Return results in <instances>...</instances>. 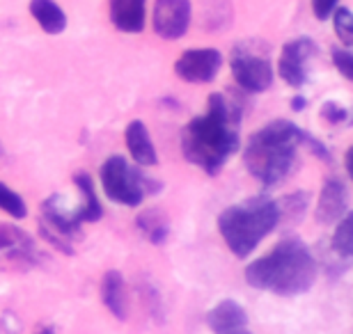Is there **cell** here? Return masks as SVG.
Returning a JSON list of instances; mask_svg holds the SVG:
<instances>
[{
	"mask_svg": "<svg viewBox=\"0 0 353 334\" xmlns=\"http://www.w3.org/2000/svg\"><path fill=\"white\" fill-rule=\"evenodd\" d=\"M278 202H273L266 195H257L228 206L218 216V231L230 252L239 259H245L257 250V245L278 227Z\"/></svg>",
	"mask_w": 353,
	"mask_h": 334,
	"instance_id": "cell-4",
	"label": "cell"
},
{
	"mask_svg": "<svg viewBox=\"0 0 353 334\" xmlns=\"http://www.w3.org/2000/svg\"><path fill=\"white\" fill-rule=\"evenodd\" d=\"M245 282L252 289L282 298L307 293L316 282V259L303 240H282L266 257L252 261L245 268Z\"/></svg>",
	"mask_w": 353,
	"mask_h": 334,
	"instance_id": "cell-2",
	"label": "cell"
},
{
	"mask_svg": "<svg viewBox=\"0 0 353 334\" xmlns=\"http://www.w3.org/2000/svg\"><path fill=\"white\" fill-rule=\"evenodd\" d=\"M101 300L108 311L119 321H124L129 314V302H126V284L119 270H108L101 280Z\"/></svg>",
	"mask_w": 353,
	"mask_h": 334,
	"instance_id": "cell-14",
	"label": "cell"
},
{
	"mask_svg": "<svg viewBox=\"0 0 353 334\" xmlns=\"http://www.w3.org/2000/svg\"><path fill=\"white\" fill-rule=\"evenodd\" d=\"M335 5H337V0H312L314 17L319 19V21H326L328 17H333Z\"/></svg>",
	"mask_w": 353,
	"mask_h": 334,
	"instance_id": "cell-24",
	"label": "cell"
},
{
	"mask_svg": "<svg viewBox=\"0 0 353 334\" xmlns=\"http://www.w3.org/2000/svg\"><path fill=\"white\" fill-rule=\"evenodd\" d=\"M74 183H76V188H79V193L83 195V204H81L83 222H97V220L103 216V209H101V202H99V197H97L92 176L81 169V172L74 174Z\"/></svg>",
	"mask_w": 353,
	"mask_h": 334,
	"instance_id": "cell-17",
	"label": "cell"
},
{
	"mask_svg": "<svg viewBox=\"0 0 353 334\" xmlns=\"http://www.w3.org/2000/svg\"><path fill=\"white\" fill-rule=\"evenodd\" d=\"M333 62H335V67L340 69V74L347 78V81H351L353 78V55L347 51V48H335Z\"/></svg>",
	"mask_w": 353,
	"mask_h": 334,
	"instance_id": "cell-23",
	"label": "cell"
},
{
	"mask_svg": "<svg viewBox=\"0 0 353 334\" xmlns=\"http://www.w3.org/2000/svg\"><path fill=\"white\" fill-rule=\"evenodd\" d=\"M101 186L110 202L122 206H140L145 200L147 188H154L157 183L131 165L124 156H110L101 165Z\"/></svg>",
	"mask_w": 353,
	"mask_h": 334,
	"instance_id": "cell-5",
	"label": "cell"
},
{
	"mask_svg": "<svg viewBox=\"0 0 353 334\" xmlns=\"http://www.w3.org/2000/svg\"><path fill=\"white\" fill-rule=\"evenodd\" d=\"M124 138H126V149H129V154L133 156V160H136L138 165H145V167L157 165L159 163L157 147H154L152 135L140 119H133V122L126 126Z\"/></svg>",
	"mask_w": 353,
	"mask_h": 334,
	"instance_id": "cell-12",
	"label": "cell"
},
{
	"mask_svg": "<svg viewBox=\"0 0 353 334\" xmlns=\"http://www.w3.org/2000/svg\"><path fill=\"white\" fill-rule=\"evenodd\" d=\"M316 55V44L312 39L301 37L287 41L280 55V78L292 87H303L307 83V60Z\"/></svg>",
	"mask_w": 353,
	"mask_h": 334,
	"instance_id": "cell-7",
	"label": "cell"
},
{
	"mask_svg": "<svg viewBox=\"0 0 353 334\" xmlns=\"http://www.w3.org/2000/svg\"><path fill=\"white\" fill-rule=\"evenodd\" d=\"M305 133L289 119H275L255 135L243 149L248 172L264 188L280 186L299 165V149L305 147Z\"/></svg>",
	"mask_w": 353,
	"mask_h": 334,
	"instance_id": "cell-3",
	"label": "cell"
},
{
	"mask_svg": "<svg viewBox=\"0 0 353 334\" xmlns=\"http://www.w3.org/2000/svg\"><path fill=\"white\" fill-rule=\"evenodd\" d=\"M34 334H55V330L53 328H39Z\"/></svg>",
	"mask_w": 353,
	"mask_h": 334,
	"instance_id": "cell-26",
	"label": "cell"
},
{
	"mask_svg": "<svg viewBox=\"0 0 353 334\" xmlns=\"http://www.w3.org/2000/svg\"><path fill=\"white\" fill-rule=\"evenodd\" d=\"M138 229L143 231V236L154 245H163L165 238L170 236V222L159 209H147L136 220Z\"/></svg>",
	"mask_w": 353,
	"mask_h": 334,
	"instance_id": "cell-18",
	"label": "cell"
},
{
	"mask_svg": "<svg viewBox=\"0 0 353 334\" xmlns=\"http://www.w3.org/2000/svg\"><path fill=\"white\" fill-rule=\"evenodd\" d=\"M190 25L188 0H157L154 5V30L163 39H179Z\"/></svg>",
	"mask_w": 353,
	"mask_h": 334,
	"instance_id": "cell-9",
	"label": "cell"
},
{
	"mask_svg": "<svg viewBox=\"0 0 353 334\" xmlns=\"http://www.w3.org/2000/svg\"><path fill=\"white\" fill-rule=\"evenodd\" d=\"M292 108H294V110H303V108H305V98H303V96H296V98H294V103H292Z\"/></svg>",
	"mask_w": 353,
	"mask_h": 334,
	"instance_id": "cell-25",
	"label": "cell"
},
{
	"mask_svg": "<svg viewBox=\"0 0 353 334\" xmlns=\"http://www.w3.org/2000/svg\"><path fill=\"white\" fill-rule=\"evenodd\" d=\"M333 250L340 254L344 261L351 259V254H353V218H351V213H347L335 227Z\"/></svg>",
	"mask_w": 353,
	"mask_h": 334,
	"instance_id": "cell-19",
	"label": "cell"
},
{
	"mask_svg": "<svg viewBox=\"0 0 353 334\" xmlns=\"http://www.w3.org/2000/svg\"><path fill=\"white\" fill-rule=\"evenodd\" d=\"M30 14L48 34H60L67 28V17L53 0H30Z\"/></svg>",
	"mask_w": 353,
	"mask_h": 334,
	"instance_id": "cell-16",
	"label": "cell"
},
{
	"mask_svg": "<svg viewBox=\"0 0 353 334\" xmlns=\"http://www.w3.org/2000/svg\"><path fill=\"white\" fill-rule=\"evenodd\" d=\"M333 14H335L337 37L342 39L344 46H351L353 44V17H351V12L347 10V7H337V10H333Z\"/></svg>",
	"mask_w": 353,
	"mask_h": 334,
	"instance_id": "cell-21",
	"label": "cell"
},
{
	"mask_svg": "<svg viewBox=\"0 0 353 334\" xmlns=\"http://www.w3.org/2000/svg\"><path fill=\"white\" fill-rule=\"evenodd\" d=\"M349 213V190L342 179L330 176L323 183L319 202H316V218L323 225H335Z\"/></svg>",
	"mask_w": 353,
	"mask_h": 334,
	"instance_id": "cell-10",
	"label": "cell"
},
{
	"mask_svg": "<svg viewBox=\"0 0 353 334\" xmlns=\"http://www.w3.org/2000/svg\"><path fill=\"white\" fill-rule=\"evenodd\" d=\"M321 117L326 119L328 124L340 126L344 122H349V110L344 108V105L335 103V101H326L321 105Z\"/></svg>",
	"mask_w": 353,
	"mask_h": 334,
	"instance_id": "cell-22",
	"label": "cell"
},
{
	"mask_svg": "<svg viewBox=\"0 0 353 334\" xmlns=\"http://www.w3.org/2000/svg\"><path fill=\"white\" fill-rule=\"evenodd\" d=\"M239 122L241 110L225 94H211L207 112L183 126V158L207 174H218L232 156L239 152Z\"/></svg>",
	"mask_w": 353,
	"mask_h": 334,
	"instance_id": "cell-1",
	"label": "cell"
},
{
	"mask_svg": "<svg viewBox=\"0 0 353 334\" xmlns=\"http://www.w3.org/2000/svg\"><path fill=\"white\" fill-rule=\"evenodd\" d=\"M0 252L19 261L34 259V243L26 231L14 225H0Z\"/></svg>",
	"mask_w": 353,
	"mask_h": 334,
	"instance_id": "cell-15",
	"label": "cell"
},
{
	"mask_svg": "<svg viewBox=\"0 0 353 334\" xmlns=\"http://www.w3.org/2000/svg\"><path fill=\"white\" fill-rule=\"evenodd\" d=\"M223 67V55L216 48H193L176 60L174 71L186 83H211Z\"/></svg>",
	"mask_w": 353,
	"mask_h": 334,
	"instance_id": "cell-8",
	"label": "cell"
},
{
	"mask_svg": "<svg viewBox=\"0 0 353 334\" xmlns=\"http://www.w3.org/2000/svg\"><path fill=\"white\" fill-rule=\"evenodd\" d=\"M232 76L239 83V87L250 92V94H259L266 92L273 83V67L266 55H259L252 51L250 44H239L232 53Z\"/></svg>",
	"mask_w": 353,
	"mask_h": 334,
	"instance_id": "cell-6",
	"label": "cell"
},
{
	"mask_svg": "<svg viewBox=\"0 0 353 334\" xmlns=\"http://www.w3.org/2000/svg\"><path fill=\"white\" fill-rule=\"evenodd\" d=\"M147 0H110V21L122 32H143Z\"/></svg>",
	"mask_w": 353,
	"mask_h": 334,
	"instance_id": "cell-13",
	"label": "cell"
},
{
	"mask_svg": "<svg viewBox=\"0 0 353 334\" xmlns=\"http://www.w3.org/2000/svg\"><path fill=\"white\" fill-rule=\"evenodd\" d=\"M0 209L5 213H10L14 220H21L28 216V206L23 202V197L19 193H14L10 186H5V183H0Z\"/></svg>",
	"mask_w": 353,
	"mask_h": 334,
	"instance_id": "cell-20",
	"label": "cell"
},
{
	"mask_svg": "<svg viewBox=\"0 0 353 334\" xmlns=\"http://www.w3.org/2000/svg\"><path fill=\"white\" fill-rule=\"evenodd\" d=\"M230 334H250V332L243 328V330H236V332H230Z\"/></svg>",
	"mask_w": 353,
	"mask_h": 334,
	"instance_id": "cell-27",
	"label": "cell"
},
{
	"mask_svg": "<svg viewBox=\"0 0 353 334\" xmlns=\"http://www.w3.org/2000/svg\"><path fill=\"white\" fill-rule=\"evenodd\" d=\"M209 328L216 334H230L236 330H243L248 325V314L236 300H221L214 309L207 314Z\"/></svg>",
	"mask_w": 353,
	"mask_h": 334,
	"instance_id": "cell-11",
	"label": "cell"
}]
</instances>
